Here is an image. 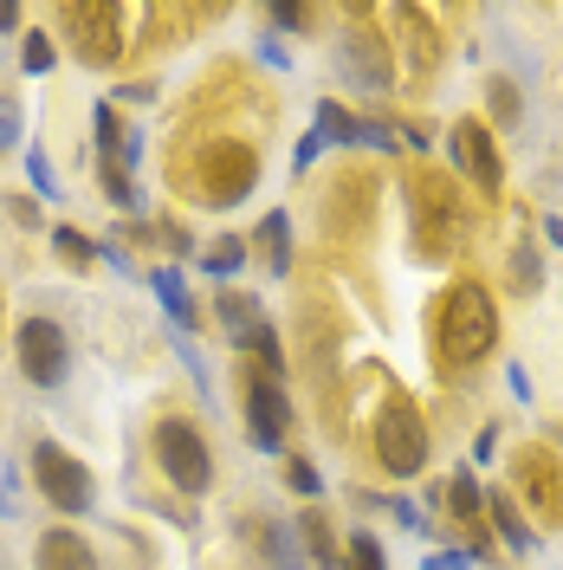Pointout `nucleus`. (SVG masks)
<instances>
[{"mask_svg":"<svg viewBox=\"0 0 563 570\" xmlns=\"http://www.w3.org/2000/svg\"><path fill=\"white\" fill-rule=\"evenodd\" d=\"M408 234H415L422 259H454L466 247L473 214H466V195L454 188V176H441V169H415L408 176Z\"/></svg>","mask_w":563,"mask_h":570,"instance_id":"obj_1","label":"nucleus"},{"mask_svg":"<svg viewBox=\"0 0 563 570\" xmlns=\"http://www.w3.org/2000/svg\"><path fill=\"white\" fill-rule=\"evenodd\" d=\"M498 344V312L493 298L480 292V285H454L447 298H441V318H434V351H441V370L460 376V370H473L480 356Z\"/></svg>","mask_w":563,"mask_h":570,"instance_id":"obj_2","label":"nucleus"},{"mask_svg":"<svg viewBox=\"0 0 563 570\" xmlns=\"http://www.w3.org/2000/svg\"><path fill=\"white\" fill-rule=\"evenodd\" d=\"M195 176H201V195H208V208H234V202H247L253 181H259V156H253L247 142L220 137V142H208V149H201Z\"/></svg>","mask_w":563,"mask_h":570,"instance_id":"obj_3","label":"nucleus"},{"mask_svg":"<svg viewBox=\"0 0 563 570\" xmlns=\"http://www.w3.org/2000/svg\"><path fill=\"white\" fill-rule=\"evenodd\" d=\"M376 461L395 473V480H415L427 466V428H422V409L415 402H388L383 415H376Z\"/></svg>","mask_w":563,"mask_h":570,"instance_id":"obj_4","label":"nucleus"},{"mask_svg":"<svg viewBox=\"0 0 563 570\" xmlns=\"http://www.w3.org/2000/svg\"><path fill=\"white\" fill-rule=\"evenodd\" d=\"M512 487L525 499V512H537L544 525H563V461L551 448H518L512 454Z\"/></svg>","mask_w":563,"mask_h":570,"instance_id":"obj_5","label":"nucleus"},{"mask_svg":"<svg viewBox=\"0 0 563 570\" xmlns=\"http://www.w3.org/2000/svg\"><path fill=\"white\" fill-rule=\"evenodd\" d=\"M33 487L46 499H52V512H91V473H85V461L78 454H66L59 441H39L33 448Z\"/></svg>","mask_w":563,"mask_h":570,"instance_id":"obj_6","label":"nucleus"},{"mask_svg":"<svg viewBox=\"0 0 563 570\" xmlns=\"http://www.w3.org/2000/svg\"><path fill=\"white\" fill-rule=\"evenodd\" d=\"M156 461H162V473L176 480L181 493H208L214 487L208 441H201L188 422H156Z\"/></svg>","mask_w":563,"mask_h":570,"instance_id":"obj_7","label":"nucleus"},{"mask_svg":"<svg viewBox=\"0 0 563 570\" xmlns=\"http://www.w3.org/2000/svg\"><path fill=\"white\" fill-rule=\"evenodd\" d=\"M214 318H220V331H227V337H234L240 351H253V356H259V363H266L273 376L285 370L279 331H273V324L259 318V298H247V292H220V298H214Z\"/></svg>","mask_w":563,"mask_h":570,"instance_id":"obj_8","label":"nucleus"},{"mask_svg":"<svg viewBox=\"0 0 563 570\" xmlns=\"http://www.w3.org/2000/svg\"><path fill=\"white\" fill-rule=\"evenodd\" d=\"M20 370H27V383H39V390H59L71 370V351H66V331L52 318H27L20 324Z\"/></svg>","mask_w":563,"mask_h":570,"instance_id":"obj_9","label":"nucleus"},{"mask_svg":"<svg viewBox=\"0 0 563 570\" xmlns=\"http://www.w3.org/2000/svg\"><path fill=\"white\" fill-rule=\"evenodd\" d=\"M117 27H124V7H105V0H91V7H66V33H71V46H78L91 66H110V59L124 52Z\"/></svg>","mask_w":563,"mask_h":570,"instance_id":"obj_10","label":"nucleus"},{"mask_svg":"<svg viewBox=\"0 0 563 570\" xmlns=\"http://www.w3.org/2000/svg\"><path fill=\"white\" fill-rule=\"evenodd\" d=\"M447 149H454V163L466 169V181H473L480 195H493L498 181H505V163H498L493 137H486V124H473V117H460L454 130H447Z\"/></svg>","mask_w":563,"mask_h":570,"instance_id":"obj_11","label":"nucleus"},{"mask_svg":"<svg viewBox=\"0 0 563 570\" xmlns=\"http://www.w3.org/2000/svg\"><path fill=\"white\" fill-rule=\"evenodd\" d=\"M285 428H292V409H285L279 383H273V376H253V383H247V434H253V448L279 454Z\"/></svg>","mask_w":563,"mask_h":570,"instance_id":"obj_12","label":"nucleus"},{"mask_svg":"<svg viewBox=\"0 0 563 570\" xmlns=\"http://www.w3.org/2000/svg\"><path fill=\"white\" fill-rule=\"evenodd\" d=\"M350 52H344V66L356 71V78H363V85H369V91H383L388 85V59H383V39L369 33V20H363V7H350Z\"/></svg>","mask_w":563,"mask_h":570,"instance_id":"obj_13","label":"nucleus"},{"mask_svg":"<svg viewBox=\"0 0 563 570\" xmlns=\"http://www.w3.org/2000/svg\"><path fill=\"white\" fill-rule=\"evenodd\" d=\"M447 499H454V519L473 532V558H480V551H486V493H480V480L460 466L454 487H447Z\"/></svg>","mask_w":563,"mask_h":570,"instance_id":"obj_14","label":"nucleus"},{"mask_svg":"<svg viewBox=\"0 0 563 570\" xmlns=\"http://www.w3.org/2000/svg\"><path fill=\"white\" fill-rule=\"evenodd\" d=\"M33 558H39V570H98V551L78 532H46Z\"/></svg>","mask_w":563,"mask_h":570,"instance_id":"obj_15","label":"nucleus"},{"mask_svg":"<svg viewBox=\"0 0 563 570\" xmlns=\"http://www.w3.org/2000/svg\"><path fill=\"white\" fill-rule=\"evenodd\" d=\"M486 519H493V532L505 538L512 551H537V532L518 519V499L512 493H486Z\"/></svg>","mask_w":563,"mask_h":570,"instance_id":"obj_16","label":"nucleus"},{"mask_svg":"<svg viewBox=\"0 0 563 570\" xmlns=\"http://www.w3.org/2000/svg\"><path fill=\"white\" fill-rule=\"evenodd\" d=\"M388 20L415 39V46H408V66H415V71H434V59H441V52H434V27H427L422 7H388Z\"/></svg>","mask_w":563,"mask_h":570,"instance_id":"obj_17","label":"nucleus"},{"mask_svg":"<svg viewBox=\"0 0 563 570\" xmlns=\"http://www.w3.org/2000/svg\"><path fill=\"white\" fill-rule=\"evenodd\" d=\"M149 285H156V298H162V312H169V318H176L181 331H188V324L201 318V312H195V298H188V285H181V273H176V266H156V273H149Z\"/></svg>","mask_w":563,"mask_h":570,"instance_id":"obj_18","label":"nucleus"},{"mask_svg":"<svg viewBox=\"0 0 563 570\" xmlns=\"http://www.w3.org/2000/svg\"><path fill=\"white\" fill-rule=\"evenodd\" d=\"M259 247H266V266H273V273H292V220H285V214H266Z\"/></svg>","mask_w":563,"mask_h":570,"instance_id":"obj_19","label":"nucleus"},{"mask_svg":"<svg viewBox=\"0 0 563 570\" xmlns=\"http://www.w3.org/2000/svg\"><path fill=\"white\" fill-rule=\"evenodd\" d=\"M298 532H305V544H312L317 564L337 570V538H330V525H324V512H305V519H298Z\"/></svg>","mask_w":563,"mask_h":570,"instance_id":"obj_20","label":"nucleus"},{"mask_svg":"<svg viewBox=\"0 0 563 570\" xmlns=\"http://www.w3.org/2000/svg\"><path fill=\"white\" fill-rule=\"evenodd\" d=\"M337 570H388V564H383V544H376L369 532H356V538H350V551H344V564H337Z\"/></svg>","mask_w":563,"mask_h":570,"instance_id":"obj_21","label":"nucleus"},{"mask_svg":"<svg viewBox=\"0 0 563 570\" xmlns=\"http://www.w3.org/2000/svg\"><path fill=\"white\" fill-rule=\"evenodd\" d=\"M201 266L227 279V273H240V266H247V247H240V240H214V247L201 253Z\"/></svg>","mask_w":563,"mask_h":570,"instance_id":"obj_22","label":"nucleus"},{"mask_svg":"<svg viewBox=\"0 0 563 570\" xmlns=\"http://www.w3.org/2000/svg\"><path fill=\"white\" fill-rule=\"evenodd\" d=\"M52 59H59L52 33H33V39H27V52H20V66L33 71V78H46V71H52Z\"/></svg>","mask_w":563,"mask_h":570,"instance_id":"obj_23","label":"nucleus"},{"mask_svg":"<svg viewBox=\"0 0 563 570\" xmlns=\"http://www.w3.org/2000/svg\"><path fill=\"white\" fill-rule=\"evenodd\" d=\"M486 98H493L498 124H518V85H512V78H493V91H486Z\"/></svg>","mask_w":563,"mask_h":570,"instance_id":"obj_24","label":"nucleus"},{"mask_svg":"<svg viewBox=\"0 0 563 570\" xmlns=\"http://www.w3.org/2000/svg\"><path fill=\"white\" fill-rule=\"evenodd\" d=\"M52 247L66 253L71 266H85V259H98V247H91V240H85L78 227H59V234H52Z\"/></svg>","mask_w":563,"mask_h":570,"instance_id":"obj_25","label":"nucleus"},{"mask_svg":"<svg viewBox=\"0 0 563 570\" xmlns=\"http://www.w3.org/2000/svg\"><path fill=\"white\" fill-rule=\"evenodd\" d=\"M27 181H33L39 195H52V202H59V176H52V163H46L39 149H27Z\"/></svg>","mask_w":563,"mask_h":570,"instance_id":"obj_26","label":"nucleus"},{"mask_svg":"<svg viewBox=\"0 0 563 570\" xmlns=\"http://www.w3.org/2000/svg\"><path fill=\"white\" fill-rule=\"evenodd\" d=\"M285 480H292V493H305V499L324 493V480H317V466H312V461H292V466H285Z\"/></svg>","mask_w":563,"mask_h":570,"instance_id":"obj_27","label":"nucleus"},{"mask_svg":"<svg viewBox=\"0 0 563 570\" xmlns=\"http://www.w3.org/2000/svg\"><path fill=\"white\" fill-rule=\"evenodd\" d=\"M537 279H544V273H537V253H531V247H518V253H512V285H525V292H537Z\"/></svg>","mask_w":563,"mask_h":570,"instance_id":"obj_28","label":"nucleus"},{"mask_svg":"<svg viewBox=\"0 0 563 570\" xmlns=\"http://www.w3.org/2000/svg\"><path fill=\"white\" fill-rule=\"evenodd\" d=\"M473 564V551H434V558H427V570H466Z\"/></svg>","mask_w":563,"mask_h":570,"instance_id":"obj_29","label":"nucleus"},{"mask_svg":"<svg viewBox=\"0 0 563 570\" xmlns=\"http://www.w3.org/2000/svg\"><path fill=\"white\" fill-rule=\"evenodd\" d=\"M273 20H279V27H312V13H305V7H273Z\"/></svg>","mask_w":563,"mask_h":570,"instance_id":"obj_30","label":"nucleus"},{"mask_svg":"<svg viewBox=\"0 0 563 570\" xmlns=\"http://www.w3.org/2000/svg\"><path fill=\"white\" fill-rule=\"evenodd\" d=\"M13 137H20V110L0 105V142H13Z\"/></svg>","mask_w":563,"mask_h":570,"instance_id":"obj_31","label":"nucleus"},{"mask_svg":"<svg viewBox=\"0 0 563 570\" xmlns=\"http://www.w3.org/2000/svg\"><path fill=\"white\" fill-rule=\"evenodd\" d=\"M7 27H20V7H13V0H0V33H7Z\"/></svg>","mask_w":563,"mask_h":570,"instance_id":"obj_32","label":"nucleus"},{"mask_svg":"<svg viewBox=\"0 0 563 570\" xmlns=\"http://www.w3.org/2000/svg\"><path fill=\"white\" fill-rule=\"evenodd\" d=\"M544 234H551V247L563 253V220H551V227H544Z\"/></svg>","mask_w":563,"mask_h":570,"instance_id":"obj_33","label":"nucleus"}]
</instances>
